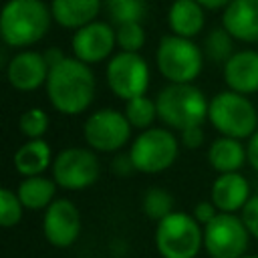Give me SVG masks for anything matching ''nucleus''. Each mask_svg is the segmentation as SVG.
Returning <instances> with one entry per match:
<instances>
[{
	"instance_id": "13",
	"label": "nucleus",
	"mask_w": 258,
	"mask_h": 258,
	"mask_svg": "<svg viewBox=\"0 0 258 258\" xmlns=\"http://www.w3.org/2000/svg\"><path fill=\"white\" fill-rule=\"evenodd\" d=\"M42 234L54 248H69L81 234V214L71 200H54L42 216Z\"/></svg>"
},
{
	"instance_id": "28",
	"label": "nucleus",
	"mask_w": 258,
	"mask_h": 258,
	"mask_svg": "<svg viewBox=\"0 0 258 258\" xmlns=\"http://www.w3.org/2000/svg\"><path fill=\"white\" fill-rule=\"evenodd\" d=\"M117 46L125 52H139L145 44V28L141 22H127L115 26Z\"/></svg>"
},
{
	"instance_id": "6",
	"label": "nucleus",
	"mask_w": 258,
	"mask_h": 258,
	"mask_svg": "<svg viewBox=\"0 0 258 258\" xmlns=\"http://www.w3.org/2000/svg\"><path fill=\"white\" fill-rule=\"evenodd\" d=\"M204 246L202 224L185 212H171L155 226V248L161 258H196Z\"/></svg>"
},
{
	"instance_id": "8",
	"label": "nucleus",
	"mask_w": 258,
	"mask_h": 258,
	"mask_svg": "<svg viewBox=\"0 0 258 258\" xmlns=\"http://www.w3.org/2000/svg\"><path fill=\"white\" fill-rule=\"evenodd\" d=\"M105 79L109 89L123 101L141 97L149 89V64L139 52L119 50L107 60Z\"/></svg>"
},
{
	"instance_id": "12",
	"label": "nucleus",
	"mask_w": 258,
	"mask_h": 258,
	"mask_svg": "<svg viewBox=\"0 0 258 258\" xmlns=\"http://www.w3.org/2000/svg\"><path fill=\"white\" fill-rule=\"evenodd\" d=\"M117 46L115 28L111 22L105 20H93L79 30H75L71 38L73 56L87 64H97L113 54V48Z\"/></svg>"
},
{
	"instance_id": "27",
	"label": "nucleus",
	"mask_w": 258,
	"mask_h": 258,
	"mask_svg": "<svg viewBox=\"0 0 258 258\" xmlns=\"http://www.w3.org/2000/svg\"><path fill=\"white\" fill-rule=\"evenodd\" d=\"M48 115L44 109L40 107H32V109H26L20 119H18V127H20V133L28 139H42V135L48 131Z\"/></svg>"
},
{
	"instance_id": "18",
	"label": "nucleus",
	"mask_w": 258,
	"mask_h": 258,
	"mask_svg": "<svg viewBox=\"0 0 258 258\" xmlns=\"http://www.w3.org/2000/svg\"><path fill=\"white\" fill-rule=\"evenodd\" d=\"M103 0H50L52 20L64 28L79 30L81 26L97 20Z\"/></svg>"
},
{
	"instance_id": "14",
	"label": "nucleus",
	"mask_w": 258,
	"mask_h": 258,
	"mask_svg": "<svg viewBox=\"0 0 258 258\" xmlns=\"http://www.w3.org/2000/svg\"><path fill=\"white\" fill-rule=\"evenodd\" d=\"M50 67L44 60L42 52L36 50H20L16 52L6 69L8 83L18 91H34L46 85Z\"/></svg>"
},
{
	"instance_id": "17",
	"label": "nucleus",
	"mask_w": 258,
	"mask_h": 258,
	"mask_svg": "<svg viewBox=\"0 0 258 258\" xmlns=\"http://www.w3.org/2000/svg\"><path fill=\"white\" fill-rule=\"evenodd\" d=\"M222 26L242 42H258V0H232L222 14Z\"/></svg>"
},
{
	"instance_id": "2",
	"label": "nucleus",
	"mask_w": 258,
	"mask_h": 258,
	"mask_svg": "<svg viewBox=\"0 0 258 258\" xmlns=\"http://www.w3.org/2000/svg\"><path fill=\"white\" fill-rule=\"evenodd\" d=\"M52 12L42 0H8L0 14V36L12 48H26L44 38Z\"/></svg>"
},
{
	"instance_id": "21",
	"label": "nucleus",
	"mask_w": 258,
	"mask_h": 258,
	"mask_svg": "<svg viewBox=\"0 0 258 258\" xmlns=\"http://www.w3.org/2000/svg\"><path fill=\"white\" fill-rule=\"evenodd\" d=\"M52 161L50 145L44 139H28L14 153V167L24 177L42 175L48 165H52Z\"/></svg>"
},
{
	"instance_id": "20",
	"label": "nucleus",
	"mask_w": 258,
	"mask_h": 258,
	"mask_svg": "<svg viewBox=\"0 0 258 258\" xmlns=\"http://www.w3.org/2000/svg\"><path fill=\"white\" fill-rule=\"evenodd\" d=\"M208 161L218 173L240 171L242 165L248 161L246 145H242V139L222 135L216 141H212V145L208 149Z\"/></svg>"
},
{
	"instance_id": "9",
	"label": "nucleus",
	"mask_w": 258,
	"mask_h": 258,
	"mask_svg": "<svg viewBox=\"0 0 258 258\" xmlns=\"http://www.w3.org/2000/svg\"><path fill=\"white\" fill-rule=\"evenodd\" d=\"M250 232L236 214L220 212L204 226V248L210 258H242L248 250Z\"/></svg>"
},
{
	"instance_id": "31",
	"label": "nucleus",
	"mask_w": 258,
	"mask_h": 258,
	"mask_svg": "<svg viewBox=\"0 0 258 258\" xmlns=\"http://www.w3.org/2000/svg\"><path fill=\"white\" fill-rule=\"evenodd\" d=\"M179 141L183 147L187 149H198L204 145L206 141V133L202 129V125H194V127H187L183 131H179Z\"/></svg>"
},
{
	"instance_id": "10",
	"label": "nucleus",
	"mask_w": 258,
	"mask_h": 258,
	"mask_svg": "<svg viewBox=\"0 0 258 258\" xmlns=\"http://www.w3.org/2000/svg\"><path fill=\"white\" fill-rule=\"evenodd\" d=\"M131 123L125 113L117 109H99L91 113L83 127V137L93 151L113 153L127 145L131 137Z\"/></svg>"
},
{
	"instance_id": "19",
	"label": "nucleus",
	"mask_w": 258,
	"mask_h": 258,
	"mask_svg": "<svg viewBox=\"0 0 258 258\" xmlns=\"http://www.w3.org/2000/svg\"><path fill=\"white\" fill-rule=\"evenodd\" d=\"M167 24L171 34L194 38L206 26L204 6L198 0H173L167 10Z\"/></svg>"
},
{
	"instance_id": "36",
	"label": "nucleus",
	"mask_w": 258,
	"mask_h": 258,
	"mask_svg": "<svg viewBox=\"0 0 258 258\" xmlns=\"http://www.w3.org/2000/svg\"><path fill=\"white\" fill-rule=\"evenodd\" d=\"M204 8H210V10H220V8H226L232 0H198Z\"/></svg>"
},
{
	"instance_id": "33",
	"label": "nucleus",
	"mask_w": 258,
	"mask_h": 258,
	"mask_svg": "<svg viewBox=\"0 0 258 258\" xmlns=\"http://www.w3.org/2000/svg\"><path fill=\"white\" fill-rule=\"evenodd\" d=\"M111 167H113V169H115V173H119V175H127L129 171H135V167H133V161H131L129 153H127V155H117V157H115V161L111 163Z\"/></svg>"
},
{
	"instance_id": "7",
	"label": "nucleus",
	"mask_w": 258,
	"mask_h": 258,
	"mask_svg": "<svg viewBox=\"0 0 258 258\" xmlns=\"http://www.w3.org/2000/svg\"><path fill=\"white\" fill-rule=\"evenodd\" d=\"M179 155V145L177 137L169 129L161 127H149L141 131L131 147H129V157L133 161L135 171L141 173H159L169 169Z\"/></svg>"
},
{
	"instance_id": "35",
	"label": "nucleus",
	"mask_w": 258,
	"mask_h": 258,
	"mask_svg": "<svg viewBox=\"0 0 258 258\" xmlns=\"http://www.w3.org/2000/svg\"><path fill=\"white\" fill-rule=\"evenodd\" d=\"M42 54H44V60H46V64H48L50 69H52L54 64H58L60 60H64V58H67V56H64V52H62L58 46H50V48H48V50H44Z\"/></svg>"
},
{
	"instance_id": "23",
	"label": "nucleus",
	"mask_w": 258,
	"mask_h": 258,
	"mask_svg": "<svg viewBox=\"0 0 258 258\" xmlns=\"http://www.w3.org/2000/svg\"><path fill=\"white\" fill-rule=\"evenodd\" d=\"M103 8L109 16V22L115 26L127 22H143L147 12L145 0H103Z\"/></svg>"
},
{
	"instance_id": "1",
	"label": "nucleus",
	"mask_w": 258,
	"mask_h": 258,
	"mask_svg": "<svg viewBox=\"0 0 258 258\" xmlns=\"http://www.w3.org/2000/svg\"><path fill=\"white\" fill-rule=\"evenodd\" d=\"M46 95L50 105L62 115H81L95 99V75L91 64L77 56H67L48 71Z\"/></svg>"
},
{
	"instance_id": "32",
	"label": "nucleus",
	"mask_w": 258,
	"mask_h": 258,
	"mask_svg": "<svg viewBox=\"0 0 258 258\" xmlns=\"http://www.w3.org/2000/svg\"><path fill=\"white\" fill-rule=\"evenodd\" d=\"M218 214H220V210H218V208L214 206V202L210 200V202H200V204H196L191 216H194L202 226H206V224H210Z\"/></svg>"
},
{
	"instance_id": "3",
	"label": "nucleus",
	"mask_w": 258,
	"mask_h": 258,
	"mask_svg": "<svg viewBox=\"0 0 258 258\" xmlns=\"http://www.w3.org/2000/svg\"><path fill=\"white\" fill-rule=\"evenodd\" d=\"M155 105L157 119L165 127L177 131L204 125L210 109V101L194 83H169L157 93Z\"/></svg>"
},
{
	"instance_id": "30",
	"label": "nucleus",
	"mask_w": 258,
	"mask_h": 258,
	"mask_svg": "<svg viewBox=\"0 0 258 258\" xmlns=\"http://www.w3.org/2000/svg\"><path fill=\"white\" fill-rule=\"evenodd\" d=\"M242 220H244L250 236H254L258 240V196H252L248 200V204L242 208Z\"/></svg>"
},
{
	"instance_id": "22",
	"label": "nucleus",
	"mask_w": 258,
	"mask_h": 258,
	"mask_svg": "<svg viewBox=\"0 0 258 258\" xmlns=\"http://www.w3.org/2000/svg\"><path fill=\"white\" fill-rule=\"evenodd\" d=\"M16 194H18V198L26 210H46L54 202L56 181L48 179L44 175L24 177L20 181Z\"/></svg>"
},
{
	"instance_id": "26",
	"label": "nucleus",
	"mask_w": 258,
	"mask_h": 258,
	"mask_svg": "<svg viewBox=\"0 0 258 258\" xmlns=\"http://www.w3.org/2000/svg\"><path fill=\"white\" fill-rule=\"evenodd\" d=\"M141 208H143L145 216L155 220V222H159L165 216H169L171 212H175L173 210V196L163 187H149L143 194Z\"/></svg>"
},
{
	"instance_id": "15",
	"label": "nucleus",
	"mask_w": 258,
	"mask_h": 258,
	"mask_svg": "<svg viewBox=\"0 0 258 258\" xmlns=\"http://www.w3.org/2000/svg\"><path fill=\"white\" fill-rule=\"evenodd\" d=\"M224 81L230 91L258 93V50H238L224 62Z\"/></svg>"
},
{
	"instance_id": "11",
	"label": "nucleus",
	"mask_w": 258,
	"mask_h": 258,
	"mask_svg": "<svg viewBox=\"0 0 258 258\" xmlns=\"http://www.w3.org/2000/svg\"><path fill=\"white\" fill-rule=\"evenodd\" d=\"M52 179L62 189H85L99 179V159L93 149L67 147L52 161Z\"/></svg>"
},
{
	"instance_id": "4",
	"label": "nucleus",
	"mask_w": 258,
	"mask_h": 258,
	"mask_svg": "<svg viewBox=\"0 0 258 258\" xmlns=\"http://www.w3.org/2000/svg\"><path fill=\"white\" fill-rule=\"evenodd\" d=\"M208 121L224 137L250 139L258 129V111L246 95L228 89L210 99Z\"/></svg>"
},
{
	"instance_id": "34",
	"label": "nucleus",
	"mask_w": 258,
	"mask_h": 258,
	"mask_svg": "<svg viewBox=\"0 0 258 258\" xmlns=\"http://www.w3.org/2000/svg\"><path fill=\"white\" fill-rule=\"evenodd\" d=\"M246 153H248V163L252 165V169H256V171H258V129H256V131H254V135L248 139Z\"/></svg>"
},
{
	"instance_id": "5",
	"label": "nucleus",
	"mask_w": 258,
	"mask_h": 258,
	"mask_svg": "<svg viewBox=\"0 0 258 258\" xmlns=\"http://www.w3.org/2000/svg\"><path fill=\"white\" fill-rule=\"evenodd\" d=\"M204 50L191 40L167 34L155 50V64L167 83H194L204 69Z\"/></svg>"
},
{
	"instance_id": "37",
	"label": "nucleus",
	"mask_w": 258,
	"mask_h": 258,
	"mask_svg": "<svg viewBox=\"0 0 258 258\" xmlns=\"http://www.w3.org/2000/svg\"><path fill=\"white\" fill-rule=\"evenodd\" d=\"M242 258H258V256H256V254H244Z\"/></svg>"
},
{
	"instance_id": "25",
	"label": "nucleus",
	"mask_w": 258,
	"mask_h": 258,
	"mask_svg": "<svg viewBox=\"0 0 258 258\" xmlns=\"http://www.w3.org/2000/svg\"><path fill=\"white\" fill-rule=\"evenodd\" d=\"M234 36L222 26L210 30V34L204 40V54L214 62H226L236 50H234Z\"/></svg>"
},
{
	"instance_id": "29",
	"label": "nucleus",
	"mask_w": 258,
	"mask_h": 258,
	"mask_svg": "<svg viewBox=\"0 0 258 258\" xmlns=\"http://www.w3.org/2000/svg\"><path fill=\"white\" fill-rule=\"evenodd\" d=\"M26 208L22 206L16 191L2 187L0 189V224L4 228H12L22 220V212Z\"/></svg>"
},
{
	"instance_id": "24",
	"label": "nucleus",
	"mask_w": 258,
	"mask_h": 258,
	"mask_svg": "<svg viewBox=\"0 0 258 258\" xmlns=\"http://www.w3.org/2000/svg\"><path fill=\"white\" fill-rule=\"evenodd\" d=\"M123 113H125V117H127V121L131 123L133 129L145 131L157 119V105H155V99H149L147 95H141V97L125 101Z\"/></svg>"
},
{
	"instance_id": "16",
	"label": "nucleus",
	"mask_w": 258,
	"mask_h": 258,
	"mask_svg": "<svg viewBox=\"0 0 258 258\" xmlns=\"http://www.w3.org/2000/svg\"><path fill=\"white\" fill-rule=\"evenodd\" d=\"M250 198V183L240 171L220 173L212 183L210 200L220 212L236 214L248 204Z\"/></svg>"
}]
</instances>
